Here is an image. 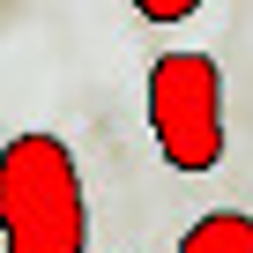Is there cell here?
<instances>
[{"label": "cell", "mask_w": 253, "mask_h": 253, "mask_svg": "<svg viewBox=\"0 0 253 253\" xmlns=\"http://www.w3.org/2000/svg\"><path fill=\"white\" fill-rule=\"evenodd\" d=\"M179 253H253V216H238V209H209L201 223H186Z\"/></svg>", "instance_id": "cell-3"}, {"label": "cell", "mask_w": 253, "mask_h": 253, "mask_svg": "<svg viewBox=\"0 0 253 253\" xmlns=\"http://www.w3.org/2000/svg\"><path fill=\"white\" fill-rule=\"evenodd\" d=\"M149 134L171 171L223 164V67L209 52H157L149 67Z\"/></svg>", "instance_id": "cell-2"}, {"label": "cell", "mask_w": 253, "mask_h": 253, "mask_svg": "<svg viewBox=\"0 0 253 253\" xmlns=\"http://www.w3.org/2000/svg\"><path fill=\"white\" fill-rule=\"evenodd\" d=\"M89 201L60 134H15L0 149V253H82Z\"/></svg>", "instance_id": "cell-1"}, {"label": "cell", "mask_w": 253, "mask_h": 253, "mask_svg": "<svg viewBox=\"0 0 253 253\" xmlns=\"http://www.w3.org/2000/svg\"><path fill=\"white\" fill-rule=\"evenodd\" d=\"M209 8V0H134V15L142 23H157V30H171V23H194Z\"/></svg>", "instance_id": "cell-4"}]
</instances>
